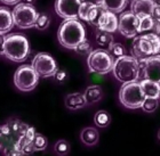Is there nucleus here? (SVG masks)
Listing matches in <instances>:
<instances>
[{
  "label": "nucleus",
  "mask_w": 160,
  "mask_h": 156,
  "mask_svg": "<svg viewBox=\"0 0 160 156\" xmlns=\"http://www.w3.org/2000/svg\"><path fill=\"white\" fill-rule=\"evenodd\" d=\"M29 126L18 119L9 120L7 123L0 125V152L6 155L13 149L22 150L24 145L29 143L25 138Z\"/></svg>",
  "instance_id": "obj_1"
},
{
  "label": "nucleus",
  "mask_w": 160,
  "mask_h": 156,
  "mask_svg": "<svg viewBox=\"0 0 160 156\" xmlns=\"http://www.w3.org/2000/svg\"><path fill=\"white\" fill-rule=\"evenodd\" d=\"M57 39L64 48L74 50L82 40L86 39L85 26L78 20H65L58 27Z\"/></svg>",
  "instance_id": "obj_2"
},
{
  "label": "nucleus",
  "mask_w": 160,
  "mask_h": 156,
  "mask_svg": "<svg viewBox=\"0 0 160 156\" xmlns=\"http://www.w3.org/2000/svg\"><path fill=\"white\" fill-rule=\"evenodd\" d=\"M30 53V45L25 35L13 33L6 35L2 48V55L9 60L21 63L27 59Z\"/></svg>",
  "instance_id": "obj_3"
},
{
  "label": "nucleus",
  "mask_w": 160,
  "mask_h": 156,
  "mask_svg": "<svg viewBox=\"0 0 160 156\" xmlns=\"http://www.w3.org/2000/svg\"><path fill=\"white\" fill-rule=\"evenodd\" d=\"M114 78L122 84L136 82L138 80V60L134 56H125L116 58L112 69Z\"/></svg>",
  "instance_id": "obj_4"
},
{
  "label": "nucleus",
  "mask_w": 160,
  "mask_h": 156,
  "mask_svg": "<svg viewBox=\"0 0 160 156\" xmlns=\"http://www.w3.org/2000/svg\"><path fill=\"white\" fill-rule=\"evenodd\" d=\"M133 55L136 59L156 56L160 51V37L156 33H145L134 38Z\"/></svg>",
  "instance_id": "obj_5"
},
{
  "label": "nucleus",
  "mask_w": 160,
  "mask_h": 156,
  "mask_svg": "<svg viewBox=\"0 0 160 156\" xmlns=\"http://www.w3.org/2000/svg\"><path fill=\"white\" fill-rule=\"evenodd\" d=\"M145 96L141 88L140 82L125 83L121 86L119 91V100L123 106L129 110L141 108Z\"/></svg>",
  "instance_id": "obj_6"
},
{
  "label": "nucleus",
  "mask_w": 160,
  "mask_h": 156,
  "mask_svg": "<svg viewBox=\"0 0 160 156\" xmlns=\"http://www.w3.org/2000/svg\"><path fill=\"white\" fill-rule=\"evenodd\" d=\"M113 57L108 50L104 49L93 50L87 58V65L90 72L101 75L110 73L113 69Z\"/></svg>",
  "instance_id": "obj_7"
},
{
  "label": "nucleus",
  "mask_w": 160,
  "mask_h": 156,
  "mask_svg": "<svg viewBox=\"0 0 160 156\" xmlns=\"http://www.w3.org/2000/svg\"><path fill=\"white\" fill-rule=\"evenodd\" d=\"M12 14H13L14 25H16L18 29H31L36 25L39 13L32 5L21 2L14 7Z\"/></svg>",
  "instance_id": "obj_8"
},
{
  "label": "nucleus",
  "mask_w": 160,
  "mask_h": 156,
  "mask_svg": "<svg viewBox=\"0 0 160 156\" xmlns=\"http://www.w3.org/2000/svg\"><path fill=\"white\" fill-rule=\"evenodd\" d=\"M39 75L31 65H22L16 70L14 75V84L20 91H31L38 84Z\"/></svg>",
  "instance_id": "obj_9"
},
{
  "label": "nucleus",
  "mask_w": 160,
  "mask_h": 156,
  "mask_svg": "<svg viewBox=\"0 0 160 156\" xmlns=\"http://www.w3.org/2000/svg\"><path fill=\"white\" fill-rule=\"evenodd\" d=\"M138 60V79H148L160 83V57L150 56Z\"/></svg>",
  "instance_id": "obj_10"
},
{
  "label": "nucleus",
  "mask_w": 160,
  "mask_h": 156,
  "mask_svg": "<svg viewBox=\"0 0 160 156\" xmlns=\"http://www.w3.org/2000/svg\"><path fill=\"white\" fill-rule=\"evenodd\" d=\"M31 66L37 72L39 78H50L54 77L58 70L56 60L47 53H39L34 56Z\"/></svg>",
  "instance_id": "obj_11"
},
{
  "label": "nucleus",
  "mask_w": 160,
  "mask_h": 156,
  "mask_svg": "<svg viewBox=\"0 0 160 156\" xmlns=\"http://www.w3.org/2000/svg\"><path fill=\"white\" fill-rule=\"evenodd\" d=\"M118 31L126 38H135L138 34V17L132 12H125L118 18Z\"/></svg>",
  "instance_id": "obj_12"
},
{
  "label": "nucleus",
  "mask_w": 160,
  "mask_h": 156,
  "mask_svg": "<svg viewBox=\"0 0 160 156\" xmlns=\"http://www.w3.org/2000/svg\"><path fill=\"white\" fill-rule=\"evenodd\" d=\"M81 0H56L55 12L64 20H77Z\"/></svg>",
  "instance_id": "obj_13"
},
{
  "label": "nucleus",
  "mask_w": 160,
  "mask_h": 156,
  "mask_svg": "<svg viewBox=\"0 0 160 156\" xmlns=\"http://www.w3.org/2000/svg\"><path fill=\"white\" fill-rule=\"evenodd\" d=\"M154 7H156V3L153 0H132L130 12L135 14L136 16H140V15L152 16Z\"/></svg>",
  "instance_id": "obj_14"
},
{
  "label": "nucleus",
  "mask_w": 160,
  "mask_h": 156,
  "mask_svg": "<svg viewBox=\"0 0 160 156\" xmlns=\"http://www.w3.org/2000/svg\"><path fill=\"white\" fill-rule=\"evenodd\" d=\"M96 29H100V30L109 32V33L116 32L118 30V17L116 16V14L109 12V10H105L103 15L101 16L98 26Z\"/></svg>",
  "instance_id": "obj_15"
},
{
  "label": "nucleus",
  "mask_w": 160,
  "mask_h": 156,
  "mask_svg": "<svg viewBox=\"0 0 160 156\" xmlns=\"http://www.w3.org/2000/svg\"><path fill=\"white\" fill-rule=\"evenodd\" d=\"M141 88L143 90V93L145 98H156L159 99L160 97V83L151 80L143 79L141 80Z\"/></svg>",
  "instance_id": "obj_16"
},
{
  "label": "nucleus",
  "mask_w": 160,
  "mask_h": 156,
  "mask_svg": "<svg viewBox=\"0 0 160 156\" xmlns=\"http://www.w3.org/2000/svg\"><path fill=\"white\" fill-rule=\"evenodd\" d=\"M14 26L13 14L6 7H0V34L8 33Z\"/></svg>",
  "instance_id": "obj_17"
},
{
  "label": "nucleus",
  "mask_w": 160,
  "mask_h": 156,
  "mask_svg": "<svg viewBox=\"0 0 160 156\" xmlns=\"http://www.w3.org/2000/svg\"><path fill=\"white\" fill-rule=\"evenodd\" d=\"M86 99L83 93L80 92H74V93H69L65 97V106L68 110L71 111H77L86 106Z\"/></svg>",
  "instance_id": "obj_18"
},
{
  "label": "nucleus",
  "mask_w": 160,
  "mask_h": 156,
  "mask_svg": "<svg viewBox=\"0 0 160 156\" xmlns=\"http://www.w3.org/2000/svg\"><path fill=\"white\" fill-rule=\"evenodd\" d=\"M80 139H81L83 145L92 147V146H95L98 143L100 135H98V131L95 128L87 126V128H83L81 133H80Z\"/></svg>",
  "instance_id": "obj_19"
},
{
  "label": "nucleus",
  "mask_w": 160,
  "mask_h": 156,
  "mask_svg": "<svg viewBox=\"0 0 160 156\" xmlns=\"http://www.w3.org/2000/svg\"><path fill=\"white\" fill-rule=\"evenodd\" d=\"M83 96H85L87 105H92L101 100V98L103 97V91L100 86H90L85 90Z\"/></svg>",
  "instance_id": "obj_20"
},
{
  "label": "nucleus",
  "mask_w": 160,
  "mask_h": 156,
  "mask_svg": "<svg viewBox=\"0 0 160 156\" xmlns=\"http://www.w3.org/2000/svg\"><path fill=\"white\" fill-rule=\"evenodd\" d=\"M95 40H96V43L98 46H101L104 50H108V51H109V49L111 48V46L114 43L112 33L102 31V30H100V29H96Z\"/></svg>",
  "instance_id": "obj_21"
},
{
  "label": "nucleus",
  "mask_w": 160,
  "mask_h": 156,
  "mask_svg": "<svg viewBox=\"0 0 160 156\" xmlns=\"http://www.w3.org/2000/svg\"><path fill=\"white\" fill-rule=\"evenodd\" d=\"M128 0H102V6L114 14L121 13L127 6Z\"/></svg>",
  "instance_id": "obj_22"
},
{
  "label": "nucleus",
  "mask_w": 160,
  "mask_h": 156,
  "mask_svg": "<svg viewBox=\"0 0 160 156\" xmlns=\"http://www.w3.org/2000/svg\"><path fill=\"white\" fill-rule=\"evenodd\" d=\"M138 17V34L149 32L154 29L156 20L150 15H140Z\"/></svg>",
  "instance_id": "obj_23"
},
{
  "label": "nucleus",
  "mask_w": 160,
  "mask_h": 156,
  "mask_svg": "<svg viewBox=\"0 0 160 156\" xmlns=\"http://www.w3.org/2000/svg\"><path fill=\"white\" fill-rule=\"evenodd\" d=\"M105 8H104L102 5H94L93 8L90 9L89 15H88V18H87V22L93 25V26L97 27L98 26V22H100L101 16L103 15V13L105 12Z\"/></svg>",
  "instance_id": "obj_24"
},
{
  "label": "nucleus",
  "mask_w": 160,
  "mask_h": 156,
  "mask_svg": "<svg viewBox=\"0 0 160 156\" xmlns=\"http://www.w3.org/2000/svg\"><path fill=\"white\" fill-rule=\"evenodd\" d=\"M94 122L98 128H107L111 123V115L107 111H98L94 116Z\"/></svg>",
  "instance_id": "obj_25"
},
{
  "label": "nucleus",
  "mask_w": 160,
  "mask_h": 156,
  "mask_svg": "<svg viewBox=\"0 0 160 156\" xmlns=\"http://www.w3.org/2000/svg\"><path fill=\"white\" fill-rule=\"evenodd\" d=\"M32 145H33V148L36 152H41V150H45L47 148L48 141H47V138L43 135L36 133L34 139L32 140Z\"/></svg>",
  "instance_id": "obj_26"
},
{
  "label": "nucleus",
  "mask_w": 160,
  "mask_h": 156,
  "mask_svg": "<svg viewBox=\"0 0 160 156\" xmlns=\"http://www.w3.org/2000/svg\"><path fill=\"white\" fill-rule=\"evenodd\" d=\"M70 144L67 140H58L54 146V150L58 156H67L70 153Z\"/></svg>",
  "instance_id": "obj_27"
},
{
  "label": "nucleus",
  "mask_w": 160,
  "mask_h": 156,
  "mask_svg": "<svg viewBox=\"0 0 160 156\" xmlns=\"http://www.w3.org/2000/svg\"><path fill=\"white\" fill-rule=\"evenodd\" d=\"M158 106H159V99H156V98H145L142 104L141 108L147 112V113H153L154 111L157 110Z\"/></svg>",
  "instance_id": "obj_28"
},
{
  "label": "nucleus",
  "mask_w": 160,
  "mask_h": 156,
  "mask_svg": "<svg viewBox=\"0 0 160 156\" xmlns=\"http://www.w3.org/2000/svg\"><path fill=\"white\" fill-rule=\"evenodd\" d=\"M50 23V18L49 16L47 15V14H38V17H37V22H36V25L34 27L38 29V30L42 31V30H46L48 25Z\"/></svg>",
  "instance_id": "obj_29"
},
{
  "label": "nucleus",
  "mask_w": 160,
  "mask_h": 156,
  "mask_svg": "<svg viewBox=\"0 0 160 156\" xmlns=\"http://www.w3.org/2000/svg\"><path fill=\"white\" fill-rule=\"evenodd\" d=\"M74 51H76L77 54H79V55H82V56H85V55H89V54L93 51V49H92V43H90L87 39L82 40V41L76 47Z\"/></svg>",
  "instance_id": "obj_30"
},
{
  "label": "nucleus",
  "mask_w": 160,
  "mask_h": 156,
  "mask_svg": "<svg viewBox=\"0 0 160 156\" xmlns=\"http://www.w3.org/2000/svg\"><path fill=\"white\" fill-rule=\"evenodd\" d=\"M93 6H94V3H92V2H81L80 8H79V16H78V18L87 22L89 12H90V9L93 8Z\"/></svg>",
  "instance_id": "obj_31"
},
{
  "label": "nucleus",
  "mask_w": 160,
  "mask_h": 156,
  "mask_svg": "<svg viewBox=\"0 0 160 156\" xmlns=\"http://www.w3.org/2000/svg\"><path fill=\"white\" fill-rule=\"evenodd\" d=\"M109 53L111 54V56L116 57V58H119V57H122L126 55L125 48H123L121 43H113L110 49H109Z\"/></svg>",
  "instance_id": "obj_32"
},
{
  "label": "nucleus",
  "mask_w": 160,
  "mask_h": 156,
  "mask_svg": "<svg viewBox=\"0 0 160 156\" xmlns=\"http://www.w3.org/2000/svg\"><path fill=\"white\" fill-rule=\"evenodd\" d=\"M54 78H55V80H56L57 82L63 83L68 79V73L64 70H57L56 73L54 74Z\"/></svg>",
  "instance_id": "obj_33"
},
{
  "label": "nucleus",
  "mask_w": 160,
  "mask_h": 156,
  "mask_svg": "<svg viewBox=\"0 0 160 156\" xmlns=\"http://www.w3.org/2000/svg\"><path fill=\"white\" fill-rule=\"evenodd\" d=\"M22 152H23L24 156H25V155H32V154H33L36 150H34L32 143H27L23 146V148H22Z\"/></svg>",
  "instance_id": "obj_34"
},
{
  "label": "nucleus",
  "mask_w": 160,
  "mask_h": 156,
  "mask_svg": "<svg viewBox=\"0 0 160 156\" xmlns=\"http://www.w3.org/2000/svg\"><path fill=\"white\" fill-rule=\"evenodd\" d=\"M36 130H34L33 126H29L27 130V133H25V138L29 143H32V140L34 139V136H36Z\"/></svg>",
  "instance_id": "obj_35"
},
{
  "label": "nucleus",
  "mask_w": 160,
  "mask_h": 156,
  "mask_svg": "<svg viewBox=\"0 0 160 156\" xmlns=\"http://www.w3.org/2000/svg\"><path fill=\"white\" fill-rule=\"evenodd\" d=\"M152 17L160 23V6H158V5H156V7H154V12H153Z\"/></svg>",
  "instance_id": "obj_36"
},
{
  "label": "nucleus",
  "mask_w": 160,
  "mask_h": 156,
  "mask_svg": "<svg viewBox=\"0 0 160 156\" xmlns=\"http://www.w3.org/2000/svg\"><path fill=\"white\" fill-rule=\"evenodd\" d=\"M5 156H24V154L22 150L13 149V150H10V152H8Z\"/></svg>",
  "instance_id": "obj_37"
},
{
  "label": "nucleus",
  "mask_w": 160,
  "mask_h": 156,
  "mask_svg": "<svg viewBox=\"0 0 160 156\" xmlns=\"http://www.w3.org/2000/svg\"><path fill=\"white\" fill-rule=\"evenodd\" d=\"M5 39H6V35L5 34H0V54L2 55V48H3V43H5Z\"/></svg>",
  "instance_id": "obj_38"
},
{
  "label": "nucleus",
  "mask_w": 160,
  "mask_h": 156,
  "mask_svg": "<svg viewBox=\"0 0 160 156\" xmlns=\"http://www.w3.org/2000/svg\"><path fill=\"white\" fill-rule=\"evenodd\" d=\"M0 1L6 3V5H17L20 2V0H0Z\"/></svg>",
  "instance_id": "obj_39"
},
{
  "label": "nucleus",
  "mask_w": 160,
  "mask_h": 156,
  "mask_svg": "<svg viewBox=\"0 0 160 156\" xmlns=\"http://www.w3.org/2000/svg\"><path fill=\"white\" fill-rule=\"evenodd\" d=\"M81 2H92L94 5H102V0H81Z\"/></svg>",
  "instance_id": "obj_40"
},
{
  "label": "nucleus",
  "mask_w": 160,
  "mask_h": 156,
  "mask_svg": "<svg viewBox=\"0 0 160 156\" xmlns=\"http://www.w3.org/2000/svg\"><path fill=\"white\" fill-rule=\"evenodd\" d=\"M36 0H24V2L25 3H29V5H32V3L34 2Z\"/></svg>",
  "instance_id": "obj_41"
},
{
  "label": "nucleus",
  "mask_w": 160,
  "mask_h": 156,
  "mask_svg": "<svg viewBox=\"0 0 160 156\" xmlns=\"http://www.w3.org/2000/svg\"><path fill=\"white\" fill-rule=\"evenodd\" d=\"M153 1H154V3H156V5L160 6V0H153Z\"/></svg>",
  "instance_id": "obj_42"
},
{
  "label": "nucleus",
  "mask_w": 160,
  "mask_h": 156,
  "mask_svg": "<svg viewBox=\"0 0 160 156\" xmlns=\"http://www.w3.org/2000/svg\"><path fill=\"white\" fill-rule=\"evenodd\" d=\"M158 138H159V140H160V130H159V132H158Z\"/></svg>",
  "instance_id": "obj_43"
},
{
  "label": "nucleus",
  "mask_w": 160,
  "mask_h": 156,
  "mask_svg": "<svg viewBox=\"0 0 160 156\" xmlns=\"http://www.w3.org/2000/svg\"><path fill=\"white\" fill-rule=\"evenodd\" d=\"M157 56H159V57H160V51H159V54H158V55H157Z\"/></svg>",
  "instance_id": "obj_44"
}]
</instances>
